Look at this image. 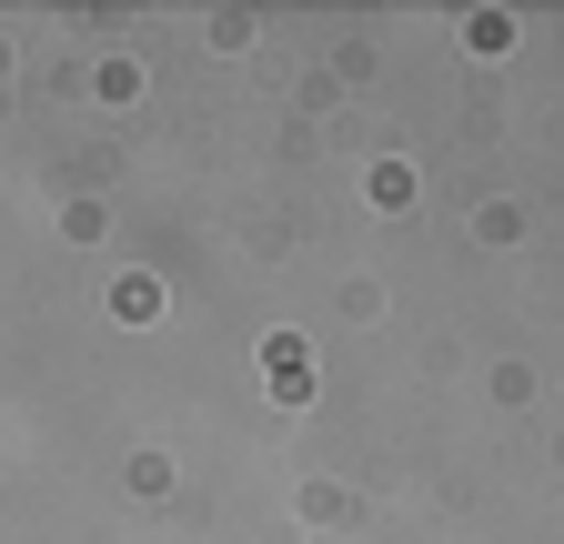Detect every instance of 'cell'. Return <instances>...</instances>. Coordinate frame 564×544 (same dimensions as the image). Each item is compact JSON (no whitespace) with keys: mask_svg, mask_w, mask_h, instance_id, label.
Instances as JSON below:
<instances>
[]
</instances>
